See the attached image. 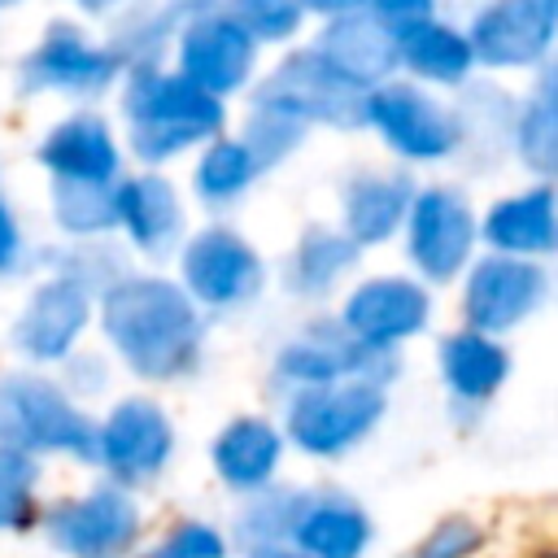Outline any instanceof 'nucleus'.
Here are the masks:
<instances>
[{
    "label": "nucleus",
    "mask_w": 558,
    "mask_h": 558,
    "mask_svg": "<svg viewBox=\"0 0 558 558\" xmlns=\"http://www.w3.org/2000/svg\"><path fill=\"white\" fill-rule=\"evenodd\" d=\"M100 349L140 384H179L201 371L209 349V318L157 266H131L96 296Z\"/></svg>",
    "instance_id": "f257e3e1"
},
{
    "label": "nucleus",
    "mask_w": 558,
    "mask_h": 558,
    "mask_svg": "<svg viewBox=\"0 0 558 558\" xmlns=\"http://www.w3.org/2000/svg\"><path fill=\"white\" fill-rule=\"evenodd\" d=\"M113 126L126 161L144 170H174L196 148L231 131V105L205 96L170 65H131L113 87Z\"/></svg>",
    "instance_id": "f03ea898"
},
{
    "label": "nucleus",
    "mask_w": 558,
    "mask_h": 558,
    "mask_svg": "<svg viewBox=\"0 0 558 558\" xmlns=\"http://www.w3.org/2000/svg\"><path fill=\"white\" fill-rule=\"evenodd\" d=\"M170 279L205 318L248 314L270 288V262L262 244L231 218H201L170 257Z\"/></svg>",
    "instance_id": "7ed1b4c3"
},
{
    "label": "nucleus",
    "mask_w": 558,
    "mask_h": 558,
    "mask_svg": "<svg viewBox=\"0 0 558 558\" xmlns=\"http://www.w3.org/2000/svg\"><path fill=\"white\" fill-rule=\"evenodd\" d=\"M122 65L74 13H57L39 26V35L13 61V96L17 100H61L65 109H100L113 96Z\"/></svg>",
    "instance_id": "20e7f679"
},
{
    "label": "nucleus",
    "mask_w": 558,
    "mask_h": 558,
    "mask_svg": "<svg viewBox=\"0 0 558 558\" xmlns=\"http://www.w3.org/2000/svg\"><path fill=\"white\" fill-rule=\"evenodd\" d=\"M475 209L480 205L462 179H418L397 235L401 270H410L432 292L453 288L466 275V266L480 257Z\"/></svg>",
    "instance_id": "39448f33"
},
{
    "label": "nucleus",
    "mask_w": 558,
    "mask_h": 558,
    "mask_svg": "<svg viewBox=\"0 0 558 558\" xmlns=\"http://www.w3.org/2000/svg\"><path fill=\"white\" fill-rule=\"evenodd\" d=\"M362 131L379 144L384 161L410 174L453 166L458 157V126L449 96L427 92L401 74L362 96Z\"/></svg>",
    "instance_id": "423d86ee"
},
{
    "label": "nucleus",
    "mask_w": 558,
    "mask_h": 558,
    "mask_svg": "<svg viewBox=\"0 0 558 558\" xmlns=\"http://www.w3.org/2000/svg\"><path fill=\"white\" fill-rule=\"evenodd\" d=\"M96 418L61 388L52 371H0V445L26 458L65 453L92 462Z\"/></svg>",
    "instance_id": "0eeeda50"
},
{
    "label": "nucleus",
    "mask_w": 558,
    "mask_h": 558,
    "mask_svg": "<svg viewBox=\"0 0 558 558\" xmlns=\"http://www.w3.org/2000/svg\"><path fill=\"white\" fill-rule=\"evenodd\" d=\"M331 318L340 331L375 353V357H401L405 344L432 331L436 323V292L418 283L410 270H362L340 296Z\"/></svg>",
    "instance_id": "6e6552de"
},
{
    "label": "nucleus",
    "mask_w": 558,
    "mask_h": 558,
    "mask_svg": "<svg viewBox=\"0 0 558 558\" xmlns=\"http://www.w3.org/2000/svg\"><path fill=\"white\" fill-rule=\"evenodd\" d=\"M484 78L523 83L554 65L558 48V0H471L458 17Z\"/></svg>",
    "instance_id": "1a4fd4ad"
},
{
    "label": "nucleus",
    "mask_w": 558,
    "mask_h": 558,
    "mask_svg": "<svg viewBox=\"0 0 558 558\" xmlns=\"http://www.w3.org/2000/svg\"><path fill=\"white\" fill-rule=\"evenodd\" d=\"M388 384L375 375H353L323 388H301L283 397L279 432L310 458H340L362 445L388 414Z\"/></svg>",
    "instance_id": "9d476101"
},
{
    "label": "nucleus",
    "mask_w": 558,
    "mask_h": 558,
    "mask_svg": "<svg viewBox=\"0 0 558 558\" xmlns=\"http://www.w3.org/2000/svg\"><path fill=\"white\" fill-rule=\"evenodd\" d=\"M248 100H262L292 122H301L310 135L331 131V135H353L362 131V92L349 87L310 44H296L279 52L275 61L262 65V78L253 83Z\"/></svg>",
    "instance_id": "9b49d317"
},
{
    "label": "nucleus",
    "mask_w": 558,
    "mask_h": 558,
    "mask_svg": "<svg viewBox=\"0 0 558 558\" xmlns=\"http://www.w3.org/2000/svg\"><path fill=\"white\" fill-rule=\"evenodd\" d=\"M166 65L174 74H183L192 87H201L205 96H214L222 105H235L262 78L266 52L218 4H209V9H196V13L179 17Z\"/></svg>",
    "instance_id": "f8f14e48"
},
{
    "label": "nucleus",
    "mask_w": 558,
    "mask_h": 558,
    "mask_svg": "<svg viewBox=\"0 0 558 558\" xmlns=\"http://www.w3.org/2000/svg\"><path fill=\"white\" fill-rule=\"evenodd\" d=\"M453 288H458V318H462V327L506 340V336L523 331L527 323H536L549 310L554 270H549V262L480 253Z\"/></svg>",
    "instance_id": "ddd939ff"
},
{
    "label": "nucleus",
    "mask_w": 558,
    "mask_h": 558,
    "mask_svg": "<svg viewBox=\"0 0 558 558\" xmlns=\"http://www.w3.org/2000/svg\"><path fill=\"white\" fill-rule=\"evenodd\" d=\"M192 231V205L183 196V183L170 170H144L131 166L113 183V240L135 266L166 270L179 253L183 235Z\"/></svg>",
    "instance_id": "4468645a"
},
{
    "label": "nucleus",
    "mask_w": 558,
    "mask_h": 558,
    "mask_svg": "<svg viewBox=\"0 0 558 558\" xmlns=\"http://www.w3.org/2000/svg\"><path fill=\"white\" fill-rule=\"evenodd\" d=\"M96 327V296L57 275H35L9 318V349L31 371H57L87 344Z\"/></svg>",
    "instance_id": "2eb2a0df"
},
{
    "label": "nucleus",
    "mask_w": 558,
    "mask_h": 558,
    "mask_svg": "<svg viewBox=\"0 0 558 558\" xmlns=\"http://www.w3.org/2000/svg\"><path fill=\"white\" fill-rule=\"evenodd\" d=\"M48 187H113L131 161L109 109H65L57 113L31 148Z\"/></svg>",
    "instance_id": "dca6fc26"
},
{
    "label": "nucleus",
    "mask_w": 558,
    "mask_h": 558,
    "mask_svg": "<svg viewBox=\"0 0 558 558\" xmlns=\"http://www.w3.org/2000/svg\"><path fill=\"white\" fill-rule=\"evenodd\" d=\"M397 362L401 357H375L366 349H357L340 323L331 314H310L305 323H296L270 353V384L288 397L301 388H323V384H340L353 375H375V379H397Z\"/></svg>",
    "instance_id": "f3484780"
},
{
    "label": "nucleus",
    "mask_w": 558,
    "mask_h": 558,
    "mask_svg": "<svg viewBox=\"0 0 558 558\" xmlns=\"http://www.w3.org/2000/svg\"><path fill=\"white\" fill-rule=\"evenodd\" d=\"M170 458H174V423L157 397L126 392L109 401V410L96 418L92 462H100L118 488L157 480Z\"/></svg>",
    "instance_id": "a211bd4d"
},
{
    "label": "nucleus",
    "mask_w": 558,
    "mask_h": 558,
    "mask_svg": "<svg viewBox=\"0 0 558 558\" xmlns=\"http://www.w3.org/2000/svg\"><path fill=\"white\" fill-rule=\"evenodd\" d=\"M418 174L392 166V161H357L340 174L336 201H331V227L366 257L379 248H392L405 222V209L414 201Z\"/></svg>",
    "instance_id": "6ab92c4d"
},
{
    "label": "nucleus",
    "mask_w": 558,
    "mask_h": 558,
    "mask_svg": "<svg viewBox=\"0 0 558 558\" xmlns=\"http://www.w3.org/2000/svg\"><path fill=\"white\" fill-rule=\"evenodd\" d=\"M480 253L549 262L558 248V196L545 179H523L475 209Z\"/></svg>",
    "instance_id": "aec40b11"
},
{
    "label": "nucleus",
    "mask_w": 558,
    "mask_h": 558,
    "mask_svg": "<svg viewBox=\"0 0 558 558\" xmlns=\"http://www.w3.org/2000/svg\"><path fill=\"white\" fill-rule=\"evenodd\" d=\"M453 105V126H458V157L453 170L466 179H484L510 166V126H514V105L519 87L501 78L475 74L462 92L449 96Z\"/></svg>",
    "instance_id": "412c9836"
},
{
    "label": "nucleus",
    "mask_w": 558,
    "mask_h": 558,
    "mask_svg": "<svg viewBox=\"0 0 558 558\" xmlns=\"http://www.w3.org/2000/svg\"><path fill=\"white\" fill-rule=\"evenodd\" d=\"M44 532L74 558H122L140 532V510L118 484H100L87 497L57 501L44 514Z\"/></svg>",
    "instance_id": "4be33fe9"
},
{
    "label": "nucleus",
    "mask_w": 558,
    "mask_h": 558,
    "mask_svg": "<svg viewBox=\"0 0 558 558\" xmlns=\"http://www.w3.org/2000/svg\"><path fill=\"white\" fill-rule=\"evenodd\" d=\"M362 262L366 257L331 227V218H314L288 240L279 257V288L301 305H327L362 275Z\"/></svg>",
    "instance_id": "5701e85b"
},
{
    "label": "nucleus",
    "mask_w": 558,
    "mask_h": 558,
    "mask_svg": "<svg viewBox=\"0 0 558 558\" xmlns=\"http://www.w3.org/2000/svg\"><path fill=\"white\" fill-rule=\"evenodd\" d=\"M305 44L318 52V61H327L362 96L371 87L397 78V35L362 9L314 22V35H305Z\"/></svg>",
    "instance_id": "b1692460"
},
{
    "label": "nucleus",
    "mask_w": 558,
    "mask_h": 558,
    "mask_svg": "<svg viewBox=\"0 0 558 558\" xmlns=\"http://www.w3.org/2000/svg\"><path fill=\"white\" fill-rule=\"evenodd\" d=\"M392 35H397V74L427 87V92L453 96L480 74L462 22L449 17L445 9L414 22V26H401Z\"/></svg>",
    "instance_id": "393cba45"
},
{
    "label": "nucleus",
    "mask_w": 558,
    "mask_h": 558,
    "mask_svg": "<svg viewBox=\"0 0 558 558\" xmlns=\"http://www.w3.org/2000/svg\"><path fill=\"white\" fill-rule=\"evenodd\" d=\"M183 166H187V174L179 179L183 196L205 218H231L235 209L248 205V196L266 179V170L257 166V157L248 153V144L235 131H222L218 140H209Z\"/></svg>",
    "instance_id": "a878e982"
},
{
    "label": "nucleus",
    "mask_w": 558,
    "mask_h": 558,
    "mask_svg": "<svg viewBox=\"0 0 558 558\" xmlns=\"http://www.w3.org/2000/svg\"><path fill=\"white\" fill-rule=\"evenodd\" d=\"M510 366H514V357H510V344L506 340L484 336V331H471L462 323L436 340V375H440V388L462 410H484L506 388Z\"/></svg>",
    "instance_id": "bb28decb"
},
{
    "label": "nucleus",
    "mask_w": 558,
    "mask_h": 558,
    "mask_svg": "<svg viewBox=\"0 0 558 558\" xmlns=\"http://www.w3.org/2000/svg\"><path fill=\"white\" fill-rule=\"evenodd\" d=\"M283 449H288V440L275 418L235 414L214 436L209 458H214V471L222 475V484H231L240 493H262V488H270V480L283 462Z\"/></svg>",
    "instance_id": "cd10ccee"
},
{
    "label": "nucleus",
    "mask_w": 558,
    "mask_h": 558,
    "mask_svg": "<svg viewBox=\"0 0 558 558\" xmlns=\"http://www.w3.org/2000/svg\"><path fill=\"white\" fill-rule=\"evenodd\" d=\"M510 166L523 170V179L554 183L558 170V92H554V65L536 70L519 83L514 126H510Z\"/></svg>",
    "instance_id": "c85d7f7f"
},
{
    "label": "nucleus",
    "mask_w": 558,
    "mask_h": 558,
    "mask_svg": "<svg viewBox=\"0 0 558 558\" xmlns=\"http://www.w3.org/2000/svg\"><path fill=\"white\" fill-rule=\"evenodd\" d=\"M288 541H296L305 558H357L371 541V519L340 493H305Z\"/></svg>",
    "instance_id": "c756f323"
},
{
    "label": "nucleus",
    "mask_w": 558,
    "mask_h": 558,
    "mask_svg": "<svg viewBox=\"0 0 558 558\" xmlns=\"http://www.w3.org/2000/svg\"><path fill=\"white\" fill-rule=\"evenodd\" d=\"M174 26H179V13H170L166 4L126 0L122 9H113L100 22V44L113 52V61L122 70H131V65H166L170 44H174Z\"/></svg>",
    "instance_id": "7c9ffc66"
},
{
    "label": "nucleus",
    "mask_w": 558,
    "mask_h": 558,
    "mask_svg": "<svg viewBox=\"0 0 558 558\" xmlns=\"http://www.w3.org/2000/svg\"><path fill=\"white\" fill-rule=\"evenodd\" d=\"M35 266L44 275H57V279H70L74 288L100 296L105 288H113L135 262L122 253V244L113 235L105 240H52L48 248L35 253Z\"/></svg>",
    "instance_id": "2f4dec72"
},
{
    "label": "nucleus",
    "mask_w": 558,
    "mask_h": 558,
    "mask_svg": "<svg viewBox=\"0 0 558 558\" xmlns=\"http://www.w3.org/2000/svg\"><path fill=\"white\" fill-rule=\"evenodd\" d=\"M231 131L248 144V153L257 157V166L270 174V170H283L296 153H305V144L314 140L301 122H292L288 113H279V109H270V105H262V100H248L244 96V105H240V118L231 122Z\"/></svg>",
    "instance_id": "473e14b6"
},
{
    "label": "nucleus",
    "mask_w": 558,
    "mask_h": 558,
    "mask_svg": "<svg viewBox=\"0 0 558 558\" xmlns=\"http://www.w3.org/2000/svg\"><path fill=\"white\" fill-rule=\"evenodd\" d=\"M218 9L262 48V52H288L305 44L310 17L301 13L296 0H218Z\"/></svg>",
    "instance_id": "72a5a7b5"
},
{
    "label": "nucleus",
    "mask_w": 558,
    "mask_h": 558,
    "mask_svg": "<svg viewBox=\"0 0 558 558\" xmlns=\"http://www.w3.org/2000/svg\"><path fill=\"white\" fill-rule=\"evenodd\" d=\"M57 240H105L113 231V187H48Z\"/></svg>",
    "instance_id": "f704fd0d"
},
{
    "label": "nucleus",
    "mask_w": 558,
    "mask_h": 558,
    "mask_svg": "<svg viewBox=\"0 0 558 558\" xmlns=\"http://www.w3.org/2000/svg\"><path fill=\"white\" fill-rule=\"evenodd\" d=\"M305 506L301 488H262L244 510H240V536L253 549H279V541L292 536V523Z\"/></svg>",
    "instance_id": "c9c22d12"
},
{
    "label": "nucleus",
    "mask_w": 558,
    "mask_h": 558,
    "mask_svg": "<svg viewBox=\"0 0 558 558\" xmlns=\"http://www.w3.org/2000/svg\"><path fill=\"white\" fill-rule=\"evenodd\" d=\"M35 458L0 445V527L31 523L35 514Z\"/></svg>",
    "instance_id": "e433bc0d"
},
{
    "label": "nucleus",
    "mask_w": 558,
    "mask_h": 558,
    "mask_svg": "<svg viewBox=\"0 0 558 558\" xmlns=\"http://www.w3.org/2000/svg\"><path fill=\"white\" fill-rule=\"evenodd\" d=\"M109 375H113V362H109V353L105 349H78V353H70L61 366H57V379H61V388L83 405L87 397H96V392H105L109 388Z\"/></svg>",
    "instance_id": "4c0bfd02"
},
{
    "label": "nucleus",
    "mask_w": 558,
    "mask_h": 558,
    "mask_svg": "<svg viewBox=\"0 0 558 558\" xmlns=\"http://www.w3.org/2000/svg\"><path fill=\"white\" fill-rule=\"evenodd\" d=\"M31 262H35V248H31L26 222L13 205V196L4 192V170H0V279L22 275Z\"/></svg>",
    "instance_id": "58836bf2"
},
{
    "label": "nucleus",
    "mask_w": 558,
    "mask_h": 558,
    "mask_svg": "<svg viewBox=\"0 0 558 558\" xmlns=\"http://www.w3.org/2000/svg\"><path fill=\"white\" fill-rule=\"evenodd\" d=\"M475 545H480L475 523H466V519H445L410 558H466Z\"/></svg>",
    "instance_id": "ea45409f"
},
{
    "label": "nucleus",
    "mask_w": 558,
    "mask_h": 558,
    "mask_svg": "<svg viewBox=\"0 0 558 558\" xmlns=\"http://www.w3.org/2000/svg\"><path fill=\"white\" fill-rule=\"evenodd\" d=\"M148 558H222V541L214 527L205 523H183L179 532L166 536L161 549H153Z\"/></svg>",
    "instance_id": "a19ab883"
},
{
    "label": "nucleus",
    "mask_w": 558,
    "mask_h": 558,
    "mask_svg": "<svg viewBox=\"0 0 558 558\" xmlns=\"http://www.w3.org/2000/svg\"><path fill=\"white\" fill-rule=\"evenodd\" d=\"M362 13H371L388 31H401V26H414L432 13H440V0H362Z\"/></svg>",
    "instance_id": "79ce46f5"
},
{
    "label": "nucleus",
    "mask_w": 558,
    "mask_h": 558,
    "mask_svg": "<svg viewBox=\"0 0 558 558\" xmlns=\"http://www.w3.org/2000/svg\"><path fill=\"white\" fill-rule=\"evenodd\" d=\"M296 4H301V13L310 17V26H314V22H327V17H340V13L362 9V0H296Z\"/></svg>",
    "instance_id": "37998d69"
},
{
    "label": "nucleus",
    "mask_w": 558,
    "mask_h": 558,
    "mask_svg": "<svg viewBox=\"0 0 558 558\" xmlns=\"http://www.w3.org/2000/svg\"><path fill=\"white\" fill-rule=\"evenodd\" d=\"M126 0H70V9H74V17H92V22H105L113 9H122Z\"/></svg>",
    "instance_id": "c03bdc74"
},
{
    "label": "nucleus",
    "mask_w": 558,
    "mask_h": 558,
    "mask_svg": "<svg viewBox=\"0 0 558 558\" xmlns=\"http://www.w3.org/2000/svg\"><path fill=\"white\" fill-rule=\"evenodd\" d=\"M153 4H166L170 13H196V9H209V4H218V0H153Z\"/></svg>",
    "instance_id": "a18cd8bd"
},
{
    "label": "nucleus",
    "mask_w": 558,
    "mask_h": 558,
    "mask_svg": "<svg viewBox=\"0 0 558 558\" xmlns=\"http://www.w3.org/2000/svg\"><path fill=\"white\" fill-rule=\"evenodd\" d=\"M257 558H305V554H292V549H262Z\"/></svg>",
    "instance_id": "49530a36"
},
{
    "label": "nucleus",
    "mask_w": 558,
    "mask_h": 558,
    "mask_svg": "<svg viewBox=\"0 0 558 558\" xmlns=\"http://www.w3.org/2000/svg\"><path fill=\"white\" fill-rule=\"evenodd\" d=\"M22 4H26V0H0V17H9V13L22 9Z\"/></svg>",
    "instance_id": "de8ad7c7"
}]
</instances>
